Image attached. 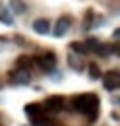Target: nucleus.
<instances>
[{
	"instance_id": "f257e3e1",
	"label": "nucleus",
	"mask_w": 120,
	"mask_h": 126,
	"mask_svg": "<svg viewBox=\"0 0 120 126\" xmlns=\"http://www.w3.org/2000/svg\"><path fill=\"white\" fill-rule=\"evenodd\" d=\"M72 107H74V111L82 113V116H89L91 120H95L97 109H99V101H97L95 94H78L72 101Z\"/></svg>"
},
{
	"instance_id": "f03ea898",
	"label": "nucleus",
	"mask_w": 120,
	"mask_h": 126,
	"mask_svg": "<svg viewBox=\"0 0 120 126\" xmlns=\"http://www.w3.org/2000/svg\"><path fill=\"white\" fill-rule=\"evenodd\" d=\"M118 86H120V74L116 72V69L103 74V88H105V90H112V93H114Z\"/></svg>"
},
{
	"instance_id": "7ed1b4c3",
	"label": "nucleus",
	"mask_w": 120,
	"mask_h": 126,
	"mask_svg": "<svg viewBox=\"0 0 120 126\" xmlns=\"http://www.w3.org/2000/svg\"><path fill=\"white\" fill-rule=\"evenodd\" d=\"M63 105H65L63 97H49V99L44 101V105H42V109H44V111L57 113V111H61V109H63Z\"/></svg>"
},
{
	"instance_id": "20e7f679",
	"label": "nucleus",
	"mask_w": 120,
	"mask_h": 126,
	"mask_svg": "<svg viewBox=\"0 0 120 126\" xmlns=\"http://www.w3.org/2000/svg\"><path fill=\"white\" fill-rule=\"evenodd\" d=\"M55 63H57V59H55V55H53V53L40 55V57L36 59V65H38L40 69H44V72H51V69L55 67Z\"/></svg>"
},
{
	"instance_id": "39448f33",
	"label": "nucleus",
	"mask_w": 120,
	"mask_h": 126,
	"mask_svg": "<svg viewBox=\"0 0 120 126\" xmlns=\"http://www.w3.org/2000/svg\"><path fill=\"white\" fill-rule=\"evenodd\" d=\"M25 113H27V118H30V120L36 124L38 120H42V118H44L46 111L42 109V105H34V103H30V105L25 107Z\"/></svg>"
},
{
	"instance_id": "423d86ee",
	"label": "nucleus",
	"mask_w": 120,
	"mask_h": 126,
	"mask_svg": "<svg viewBox=\"0 0 120 126\" xmlns=\"http://www.w3.org/2000/svg\"><path fill=\"white\" fill-rule=\"evenodd\" d=\"M70 25H72V19L70 17H59V21L55 23V27H53V34H55V36H63V34L70 30Z\"/></svg>"
},
{
	"instance_id": "0eeeda50",
	"label": "nucleus",
	"mask_w": 120,
	"mask_h": 126,
	"mask_svg": "<svg viewBox=\"0 0 120 126\" xmlns=\"http://www.w3.org/2000/svg\"><path fill=\"white\" fill-rule=\"evenodd\" d=\"M30 74H27V69H19V72H13V76H11V82L13 84H30Z\"/></svg>"
},
{
	"instance_id": "6e6552de",
	"label": "nucleus",
	"mask_w": 120,
	"mask_h": 126,
	"mask_svg": "<svg viewBox=\"0 0 120 126\" xmlns=\"http://www.w3.org/2000/svg\"><path fill=\"white\" fill-rule=\"evenodd\" d=\"M34 32L36 34H49L51 32V23L46 21V19H38V21H34Z\"/></svg>"
},
{
	"instance_id": "1a4fd4ad",
	"label": "nucleus",
	"mask_w": 120,
	"mask_h": 126,
	"mask_svg": "<svg viewBox=\"0 0 120 126\" xmlns=\"http://www.w3.org/2000/svg\"><path fill=\"white\" fill-rule=\"evenodd\" d=\"M9 4H11V11H13V13H17V15H23V13L27 11V9H25V4H23L21 0H11Z\"/></svg>"
},
{
	"instance_id": "9d476101",
	"label": "nucleus",
	"mask_w": 120,
	"mask_h": 126,
	"mask_svg": "<svg viewBox=\"0 0 120 126\" xmlns=\"http://www.w3.org/2000/svg\"><path fill=\"white\" fill-rule=\"evenodd\" d=\"M99 44H101V42H99L97 38H86V40H84L86 50H97V48H99Z\"/></svg>"
},
{
	"instance_id": "9b49d317",
	"label": "nucleus",
	"mask_w": 120,
	"mask_h": 126,
	"mask_svg": "<svg viewBox=\"0 0 120 126\" xmlns=\"http://www.w3.org/2000/svg\"><path fill=\"white\" fill-rule=\"evenodd\" d=\"M72 50H76V53H80V55H86L89 50H86V46L84 44H78V42H74L72 44Z\"/></svg>"
},
{
	"instance_id": "f8f14e48",
	"label": "nucleus",
	"mask_w": 120,
	"mask_h": 126,
	"mask_svg": "<svg viewBox=\"0 0 120 126\" xmlns=\"http://www.w3.org/2000/svg\"><path fill=\"white\" fill-rule=\"evenodd\" d=\"M89 72H91V78H99L101 76V72H99L97 65H89Z\"/></svg>"
},
{
	"instance_id": "ddd939ff",
	"label": "nucleus",
	"mask_w": 120,
	"mask_h": 126,
	"mask_svg": "<svg viewBox=\"0 0 120 126\" xmlns=\"http://www.w3.org/2000/svg\"><path fill=\"white\" fill-rule=\"evenodd\" d=\"M0 21H4L6 25H11V21H13V19H11V15L4 11V13H0Z\"/></svg>"
},
{
	"instance_id": "4468645a",
	"label": "nucleus",
	"mask_w": 120,
	"mask_h": 126,
	"mask_svg": "<svg viewBox=\"0 0 120 126\" xmlns=\"http://www.w3.org/2000/svg\"><path fill=\"white\" fill-rule=\"evenodd\" d=\"M70 63H72V67H74V69H80V67H82V65H80V61L76 59V55H74V57H70Z\"/></svg>"
}]
</instances>
